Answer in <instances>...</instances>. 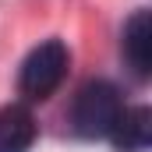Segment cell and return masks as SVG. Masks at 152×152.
I'll use <instances>...</instances> for the list:
<instances>
[{"instance_id":"cell-3","label":"cell","mask_w":152,"mask_h":152,"mask_svg":"<svg viewBox=\"0 0 152 152\" xmlns=\"http://www.w3.org/2000/svg\"><path fill=\"white\" fill-rule=\"evenodd\" d=\"M120 50H124V60L131 64L134 78H149V67H152V18H149V11H134L127 18Z\"/></svg>"},{"instance_id":"cell-4","label":"cell","mask_w":152,"mask_h":152,"mask_svg":"<svg viewBox=\"0 0 152 152\" xmlns=\"http://www.w3.org/2000/svg\"><path fill=\"white\" fill-rule=\"evenodd\" d=\"M113 145L120 152H145L152 145V113L145 106H131V110H120L113 131H110Z\"/></svg>"},{"instance_id":"cell-2","label":"cell","mask_w":152,"mask_h":152,"mask_svg":"<svg viewBox=\"0 0 152 152\" xmlns=\"http://www.w3.org/2000/svg\"><path fill=\"white\" fill-rule=\"evenodd\" d=\"M67 67H71V53L60 39H46L39 42L36 50L25 57L21 64V75H18V85L28 99H50L64 78H67Z\"/></svg>"},{"instance_id":"cell-5","label":"cell","mask_w":152,"mask_h":152,"mask_svg":"<svg viewBox=\"0 0 152 152\" xmlns=\"http://www.w3.org/2000/svg\"><path fill=\"white\" fill-rule=\"evenodd\" d=\"M36 142V117L25 106H0V152H28Z\"/></svg>"},{"instance_id":"cell-1","label":"cell","mask_w":152,"mask_h":152,"mask_svg":"<svg viewBox=\"0 0 152 152\" xmlns=\"http://www.w3.org/2000/svg\"><path fill=\"white\" fill-rule=\"evenodd\" d=\"M120 110H124L120 92L110 81H88V85L78 88V96H75L71 124H75V131L81 138H110Z\"/></svg>"}]
</instances>
